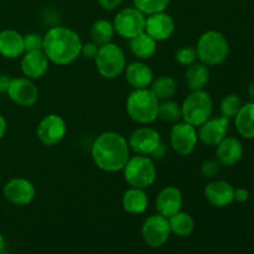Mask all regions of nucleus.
I'll return each mask as SVG.
<instances>
[{
    "label": "nucleus",
    "instance_id": "a19ab883",
    "mask_svg": "<svg viewBox=\"0 0 254 254\" xmlns=\"http://www.w3.org/2000/svg\"><path fill=\"white\" fill-rule=\"evenodd\" d=\"M7 130V121L2 114H0V140L5 136Z\"/></svg>",
    "mask_w": 254,
    "mask_h": 254
},
{
    "label": "nucleus",
    "instance_id": "79ce46f5",
    "mask_svg": "<svg viewBox=\"0 0 254 254\" xmlns=\"http://www.w3.org/2000/svg\"><path fill=\"white\" fill-rule=\"evenodd\" d=\"M247 93H248V97H250L251 102H254V79L250 84H248Z\"/></svg>",
    "mask_w": 254,
    "mask_h": 254
},
{
    "label": "nucleus",
    "instance_id": "ddd939ff",
    "mask_svg": "<svg viewBox=\"0 0 254 254\" xmlns=\"http://www.w3.org/2000/svg\"><path fill=\"white\" fill-rule=\"evenodd\" d=\"M163 143L161 136L156 129L144 126L136 128L129 136V148L139 155L151 156L158 146Z\"/></svg>",
    "mask_w": 254,
    "mask_h": 254
},
{
    "label": "nucleus",
    "instance_id": "ea45409f",
    "mask_svg": "<svg viewBox=\"0 0 254 254\" xmlns=\"http://www.w3.org/2000/svg\"><path fill=\"white\" fill-rule=\"evenodd\" d=\"M165 154H166V146L161 143L160 145L158 146V149L154 151L153 155H151L150 158L151 159H163L164 156H165Z\"/></svg>",
    "mask_w": 254,
    "mask_h": 254
},
{
    "label": "nucleus",
    "instance_id": "5701e85b",
    "mask_svg": "<svg viewBox=\"0 0 254 254\" xmlns=\"http://www.w3.org/2000/svg\"><path fill=\"white\" fill-rule=\"evenodd\" d=\"M149 206V197L144 189L129 188L122 196V207L130 215H141Z\"/></svg>",
    "mask_w": 254,
    "mask_h": 254
},
{
    "label": "nucleus",
    "instance_id": "39448f33",
    "mask_svg": "<svg viewBox=\"0 0 254 254\" xmlns=\"http://www.w3.org/2000/svg\"><path fill=\"white\" fill-rule=\"evenodd\" d=\"M212 97L205 89L192 91L181 104V119L198 128L212 117Z\"/></svg>",
    "mask_w": 254,
    "mask_h": 254
},
{
    "label": "nucleus",
    "instance_id": "0eeeda50",
    "mask_svg": "<svg viewBox=\"0 0 254 254\" xmlns=\"http://www.w3.org/2000/svg\"><path fill=\"white\" fill-rule=\"evenodd\" d=\"M94 62L98 73L106 79H114L119 77L124 73L127 66L124 51L119 45L113 42L99 46Z\"/></svg>",
    "mask_w": 254,
    "mask_h": 254
},
{
    "label": "nucleus",
    "instance_id": "b1692460",
    "mask_svg": "<svg viewBox=\"0 0 254 254\" xmlns=\"http://www.w3.org/2000/svg\"><path fill=\"white\" fill-rule=\"evenodd\" d=\"M185 82L191 92L202 91L210 82V69L202 62H195V64L188 66L185 72Z\"/></svg>",
    "mask_w": 254,
    "mask_h": 254
},
{
    "label": "nucleus",
    "instance_id": "1a4fd4ad",
    "mask_svg": "<svg viewBox=\"0 0 254 254\" xmlns=\"http://www.w3.org/2000/svg\"><path fill=\"white\" fill-rule=\"evenodd\" d=\"M171 235L169 218L159 215H151L141 226V237L151 248H160L169 241Z\"/></svg>",
    "mask_w": 254,
    "mask_h": 254
},
{
    "label": "nucleus",
    "instance_id": "cd10ccee",
    "mask_svg": "<svg viewBox=\"0 0 254 254\" xmlns=\"http://www.w3.org/2000/svg\"><path fill=\"white\" fill-rule=\"evenodd\" d=\"M171 233L179 236V237H188L195 230V221L192 216L188 212H178L176 215L169 218Z\"/></svg>",
    "mask_w": 254,
    "mask_h": 254
},
{
    "label": "nucleus",
    "instance_id": "c9c22d12",
    "mask_svg": "<svg viewBox=\"0 0 254 254\" xmlns=\"http://www.w3.org/2000/svg\"><path fill=\"white\" fill-rule=\"evenodd\" d=\"M99 51V46L93 41L86 42V44H82V49H81V55L83 57L88 60H94L96 59L97 54Z\"/></svg>",
    "mask_w": 254,
    "mask_h": 254
},
{
    "label": "nucleus",
    "instance_id": "4468645a",
    "mask_svg": "<svg viewBox=\"0 0 254 254\" xmlns=\"http://www.w3.org/2000/svg\"><path fill=\"white\" fill-rule=\"evenodd\" d=\"M230 130V119L226 117H211L198 127V140L207 146H217L227 136Z\"/></svg>",
    "mask_w": 254,
    "mask_h": 254
},
{
    "label": "nucleus",
    "instance_id": "bb28decb",
    "mask_svg": "<svg viewBox=\"0 0 254 254\" xmlns=\"http://www.w3.org/2000/svg\"><path fill=\"white\" fill-rule=\"evenodd\" d=\"M149 88L159 101H166V99H173V97L176 94L178 83L173 77L160 76L153 79Z\"/></svg>",
    "mask_w": 254,
    "mask_h": 254
},
{
    "label": "nucleus",
    "instance_id": "9b49d317",
    "mask_svg": "<svg viewBox=\"0 0 254 254\" xmlns=\"http://www.w3.org/2000/svg\"><path fill=\"white\" fill-rule=\"evenodd\" d=\"M39 140L46 146L59 144L67 134V123L61 116L55 113L46 114L39 122L36 128Z\"/></svg>",
    "mask_w": 254,
    "mask_h": 254
},
{
    "label": "nucleus",
    "instance_id": "7ed1b4c3",
    "mask_svg": "<svg viewBox=\"0 0 254 254\" xmlns=\"http://www.w3.org/2000/svg\"><path fill=\"white\" fill-rule=\"evenodd\" d=\"M197 59L208 67L223 64L230 54V42L220 31L208 30L203 32L196 45Z\"/></svg>",
    "mask_w": 254,
    "mask_h": 254
},
{
    "label": "nucleus",
    "instance_id": "f03ea898",
    "mask_svg": "<svg viewBox=\"0 0 254 254\" xmlns=\"http://www.w3.org/2000/svg\"><path fill=\"white\" fill-rule=\"evenodd\" d=\"M81 36L74 30L64 26H54L44 35L42 51L50 62L66 66L76 61L81 55Z\"/></svg>",
    "mask_w": 254,
    "mask_h": 254
},
{
    "label": "nucleus",
    "instance_id": "7c9ffc66",
    "mask_svg": "<svg viewBox=\"0 0 254 254\" xmlns=\"http://www.w3.org/2000/svg\"><path fill=\"white\" fill-rule=\"evenodd\" d=\"M134 7L143 12L145 16L165 11L168 9L170 0H133Z\"/></svg>",
    "mask_w": 254,
    "mask_h": 254
},
{
    "label": "nucleus",
    "instance_id": "72a5a7b5",
    "mask_svg": "<svg viewBox=\"0 0 254 254\" xmlns=\"http://www.w3.org/2000/svg\"><path fill=\"white\" fill-rule=\"evenodd\" d=\"M42 46H44V36L42 35L37 34V32H29V34L24 35L25 52L42 50Z\"/></svg>",
    "mask_w": 254,
    "mask_h": 254
},
{
    "label": "nucleus",
    "instance_id": "f257e3e1",
    "mask_svg": "<svg viewBox=\"0 0 254 254\" xmlns=\"http://www.w3.org/2000/svg\"><path fill=\"white\" fill-rule=\"evenodd\" d=\"M91 155L97 168L107 173L123 170L130 158V148L122 134L104 131L97 136L91 149Z\"/></svg>",
    "mask_w": 254,
    "mask_h": 254
},
{
    "label": "nucleus",
    "instance_id": "37998d69",
    "mask_svg": "<svg viewBox=\"0 0 254 254\" xmlns=\"http://www.w3.org/2000/svg\"><path fill=\"white\" fill-rule=\"evenodd\" d=\"M4 250H5V238H4V236L0 233V254L2 253V251Z\"/></svg>",
    "mask_w": 254,
    "mask_h": 254
},
{
    "label": "nucleus",
    "instance_id": "aec40b11",
    "mask_svg": "<svg viewBox=\"0 0 254 254\" xmlns=\"http://www.w3.org/2000/svg\"><path fill=\"white\" fill-rule=\"evenodd\" d=\"M124 76L129 86L133 87V89L149 88L154 79L153 69L141 60L127 64L124 69Z\"/></svg>",
    "mask_w": 254,
    "mask_h": 254
},
{
    "label": "nucleus",
    "instance_id": "58836bf2",
    "mask_svg": "<svg viewBox=\"0 0 254 254\" xmlns=\"http://www.w3.org/2000/svg\"><path fill=\"white\" fill-rule=\"evenodd\" d=\"M11 79L12 77L9 76V74L0 73V93H6Z\"/></svg>",
    "mask_w": 254,
    "mask_h": 254
},
{
    "label": "nucleus",
    "instance_id": "9d476101",
    "mask_svg": "<svg viewBox=\"0 0 254 254\" xmlns=\"http://www.w3.org/2000/svg\"><path fill=\"white\" fill-rule=\"evenodd\" d=\"M198 143L197 128L186 122H176L170 130V145L179 155L192 154Z\"/></svg>",
    "mask_w": 254,
    "mask_h": 254
},
{
    "label": "nucleus",
    "instance_id": "412c9836",
    "mask_svg": "<svg viewBox=\"0 0 254 254\" xmlns=\"http://www.w3.org/2000/svg\"><path fill=\"white\" fill-rule=\"evenodd\" d=\"M216 159L223 166H233L242 159L243 144L235 136H226L217 146H216Z\"/></svg>",
    "mask_w": 254,
    "mask_h": 254
},
{
    "label": "nucleus",
    "instance_id": "20e7f679",
    "mask_svg": "<svg viewBox=\"0 0 254 254\" xmlns=\"http://www.w3.org/2000/svg\"><path fill=\"white\" fill-rule=\"evenodd\" d=\"M159 101L150 88L134 89L127 98L126 109L134 122L143 126L153 123L158 119Z\"/></svg>",
    "mask_w": 254,
    "mask_h": 254
},
{
    "label": "nucleus",
    "instance_id": "f8f14e48",
    "mask_svg": "<svg viewBox=\"0 0 254 254\" xmlns=\"http://www.w3.org/2000/svg\"><path fill=\"white\" fill-rule=\"evenodd\" d=\"M5 200L15 206H27L34 201L36 189L34 184L25 178H11L5 183L2 188Z\"/></svg>",
    "mask_w": 254,
    "mask_h": 254
},
{
    "label": "nucleus",
    "instance_id": "f3484780",
    "mask_svg": "<svg viewBox=\"0 0 254 254\" xmlns=\"http://www.w3.org/2000/svg\"><path fill=\"white\" fill-rule=\"evenodd\" d=\"M174 31H175V21L165 11L156 12L146 17L145 32L156 42L169 40Z\"/></svg>",
    "mask_w": 254,
    "mask_h": 254
},
{
    "label": "nucleus",
    "instance_id": "4c0bfd02",
    "mask_svg": "<svg viewBox=\"0 0 254 254\" xmlns=\"http://www.w3.org/2000/svg\"><path fill=\"white\" fill-rule=\"evenodd\" d=\"M99 4V6L104 10H116L117 7L121 6V4L123 2V0H97Z\"/></svg>",
    "mask_w": 254,
    "mask_h": 254
},
{
    "label": "nucleus",
    "instance_id": "c756f323",
    "mask_svg": "<svg viewBox=\"0 0 254 254\" xmlns=\"http://www.w3.org/2000/svg\"><path fill=\"white\" fill-rule=\"evenodd\" d=\"M158 118L168 123H176L181 119V104L173 99L160 101L158 109Z\"/></svg>",
    "mask_w": 254,
    "mask_h": 254
},
{
    "label": "nucleus",
    "instance_id": "423d86ee",
    "mask_svg": "<svg viewBox=\"0 0 254 254\" xmlns=\"http://www.w3.org/2000/svg\"><path fill=\"white\" fill-rule=\"evenodd\" d=\"M124 180L130 188L148 189L155 183L156 168L150 156L139 155L130 156L128 163L123 168Z\"/></svg>",
    "mask_w": 254,
    "mask_h": 254
},
{
    "label": "nucleus",
    "instance_id": "4be33fe9",
    "mask_svg": "<svg viewBox=\"0 0 254 254\" xmlns=\"http://www.w3.org/2000/svg\"><path fill=\"white\" fill-rule=\"evenodd\" d=\"M24 52V35L12 29L0 31V55L2 57L16 59L22 56Z\"/></svg>",
    "mask_w": 254,
    "mask_h": 254
},
{
    "label": "nucleus",
    "instance_id": "2f4dec72",
    "mask_svg": "<svg viewBox=\"0 0 254 254\" xmlns=\"http://www.w3.org/2000/svg\"><path fill=\"white\" fill-rule=\"evenodd\" d=\"M242 104L243 102L240 96H237V94H227V96L223 97V99L221 101V116L226 117V118L228 119L235 118V117L237 116L238 112H240Z\"/></svg>",
    "mask_w": 254,
    "mask_h": 254
},
{
    "label": "nucleus",
    "instance_id": "6ab92c4d",
    "mask_svg": "<svg viewBox=\"0 0 254 254\" xmlns=\"http://www.w3.org/2000/svg\"><path fill=\"white\" fill-rule=\"evenodd\" d=\"M205 198L210 205L217 208L227 207L233 201L235 188L226 180H212L206 185Z\"/></svg>",
    "mask_w": 254,
    "mask_h": 254
},
{
    "label": "nucleus",
    "instance_id": "a211bd4d",
    "mask_svg": "<svg viewBox=\"0 0 254 254\" xmlns=\"http://www.w3.org/2000/svg\"><path fill=\"white\" fill-rule=\"evenodd\" d=\"M20 66L24 76L34 81L46 74V72L49 71L50 61L42 50H37V51L24 52Z\"/></svg>",
    "mask_w": 254,
    "mask_h": 254
},
{
    "label": "nucleus",
    "instance_id": "2eb2a0df",
    "mask_svg": "<svg viewBox=\"0 0 254 254\" xmlns=\"http://www.w3.org/2000/svg\"><path fill=\"white\" fill-rule=\"evenodd\" d=\"M7 96L20 107H31L39 99V89L32 79L27 77H16L10 82Z\"/></svg>",
    "mask_w": 254,
    "mask_h": 254
},
{
    "label": "nucleus",
    "instance_id": "c85d7f7f",
    "mask_svg": "<svg viewBox=\"0 0 254 254\" xmlns=\"http://www.w3.org/2000/svg\"><path fill=\"white\" fill-rule=\"evenodd\" d=\"M114 34H116V31H114L113 22L108 21L106 19L96 20L91 27L92 41L96 42L98 46L111 44Z\"/></svg>",
    "mask_w": 254,
    "mask_h": 254
},
{
    "label": "nucleus",
    "instance_id": "393cba45",
    "mask_svg": "<svg viewBox=\"0 0 254 254\" xmlns=\"http://www.w3.org/2000/svg\"><path fill=\"white\" fill-rule=\"evenodd\" d=\"M236 130L242 138L254 139V102L242 104L235 117Z\"/></svg>",
    "mask_w": 254,
    "mask_h": 254
},
{
    "label": "nucleus",
    "instance_id": "6e6552de",
    "mask_svg": "<svg viewBox=\"0 0 254 254\" xmlns=\"http://www.w3.org/2000/svg\"><path fill=\"white\" fill-rule=\"evenodd\" d=\"M146 16L136 7H126L116 15L113 20L114 31L124 39H133L145 31Z\"/></svg>",
    "mask_w": 254,
    "mask_h": 254
},
{
    "label": "nucleus",
    "instance_id": "f704fd0d",
    "mask_svg": "<svg viewBox=\"0 0 254 254\" xmlns=\"http://www.w3.org/2000/svg\"><path fill=\"white\" fill-rule=\"evenodd\" d=\"M221 164L217 159H207L202 163L201 165V174H202L205 178L212 179L220 173Z\"/></svg>",
    "mask_w": 254,
    "mask_h": 254
},
{
    "label": "nucleus",
    "instance_id": "e433bc0d",
    "mask_svg": "<svg viewBox=\"0 0 254 254\" xmlns=\"http://www.w3.org/2000/svg\"><path fill=\"white\" fill-rule=\"evenodd\" d=\"M250 198V191L245 188H237L235 189V193H233V201L238 203H243L248 201Z\"/></svg>",
    "mask_w": 254,
    "mask_h": 254
},
{
    "label": "nucleus",
    "instance_id": "473e14b6",
    "mask_svg": "<svg viewBox=\"0 0 254 254\" xmlns=\"http://www.w3.org/2000/svg\"><path fill=\"white\" fill-rule=\"evenodd\" d=\"M197 51L196 47L191 46V45H186V46H181L176 50L175 52V61L181 66H190V64L197 62Z\"/></svg>",
    "mask_w": 254,
    "mask_h": 254
},
{
    "label": "nucleus",
    "instance_id": "a878e982",
    "mask_svg": "<svg viewBox=\"0 0 254 254\" xmlns=\"http://www.w3.org/2000/svg\"><path fill=\"white\" fill-rule=\"evenodd\" d=\"M156 45L158 42L144 31L130 39L129 46H130V51L133 52L134 56H136L141 61H145V60L151 59L156 54Z\"/></svg>",
    "mask_w": 254,
    "mask_h": 254
},
{
    "label": "nucleus",
    "instance_id": "dca6fc26",
    "mask_svg": "<svg viewBox=\"0 0 254 254\" xmlns=\"http://www.w3.org/2000/svg\"><path fill=\"white\" fill-rule=\"evenodd\" d=\"M184 198L180 189L176 186H165L159 191L155 200V208L159 215L164 216L166 218H170L171 216L180 212L183 207Z\"/></svg>",
    "mask_w": 254,
    "mask_h": 254
}]
</instances>
